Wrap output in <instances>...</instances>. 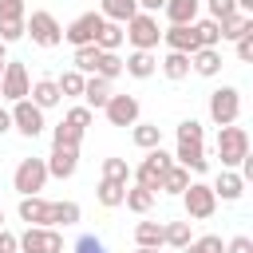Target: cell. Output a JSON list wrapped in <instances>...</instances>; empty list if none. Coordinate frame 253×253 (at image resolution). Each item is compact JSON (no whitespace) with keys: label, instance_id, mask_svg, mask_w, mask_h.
Instances as JSON below:
<instances>
[{"label":"cell","instance_id":"obj_16","mask_svg":"<svg viewBox=\"0 0 253 253\" xmlns=\"http://www.w3.org/2000/svg\"><path fill=\"white\" fill-rule=\"evenodd\" d=\"M162 43H166V51H182V55H194L198 51V40H194V28L190 24H170L162 32Z\"/></svg>","mask_w":253,"mask_h":253},{"label":"cell","instance_id":"obj_1","mask_svg":"<svg viewBox=\"0 0 253 253\" xmlns=\"http://www.w3.org/2000/svg\"><path fill=\"white\" fill-rule=\"evenodd\" d=\"M170 166H174V154L162 150V146H154V150H146V158H142L138 166H130V182L142 186V190H150V194H158V190H162V174H166Z\"/></svg>","mask_w":253,"mask_h":253},{"label":"cell","instance_id":"obj_2","mask_svg":"<svg viewBox=\"0 0 253 253\" xmlns=\"http://www.w3.org/2000/svg\"><path fill=\"white\" fill-rule=\"evenodd\" d=\"M217 158H221V170H237L245 158H249V130L245 126H217Z\"/></svg>","mask_w":253,"mask_h":253},{"label":"cell","instance_id":"obj_49","mask_svg":"<svg viewBox=\"0 0 253 253\" xmlns=\"http://www.w3.org/2000/svg\"><path fill=\"white\" fill-rule=\"evenodd\" d=\"M0 253H20V249H16V233H12V229H0Z\"/></svg>","mask_w":253,"mask_h":253},{"label":"cell","instance_id":"obj_5","mask_svg":"<svg viewBox=\"0 0 253 253\" xmlns=\"http://www.w3.org/2000/svg\"><path fill=\"white\" fill-rule=\"evenodd\" d=\"M206 111H210V123H213V126H233V123L241 119V91L229 87V83L217 87V91H210Z\"/></svg>","mask_w":253,"mask_h":253},{"label":"cell","instance_id":"obj_26","mask_svg":"<svg viewBox=\"0 0 253 253\" xmlns=\"http://www.w3.org/2000/svg\"><path fill=\"white\" fill-rule=\"evenodd\" d=\"M130 138H134V146H138V150H154V146H162V126H158V123H142V119H138V123L130 126Z\"/></svg>","mask_w":253,"mask_h":253},{"label":"cell","instance_id":"obj_3","mask_svg":"<svg viewBox=\"0 0 253 253\" xmlns=\"http://www.w3.org/2000/svg\"><path fill=\"white\" fill-rule=\"evenodd\" d=\"M123 40L130 43V51H154L158 40H162L158 16H150V12H134V16L123 24Z\"/></svg>","mask_w":253,"mask_h":253},{"label":"cell","instance_id":"obj_45","mask_svg":"<svg viewBox=\"0 0 253 253\" xmlns=\"http://www.w3.org/2000/svg\"><path fill=\"white\" fill-rule=\"evenodd\" d=\"M71 253H107V245H103L95 233H83V237L75 241V249H71Z\"/></svg>","mask_w":253,"mask_h":253},{"label":"cell","instance_id":"obj_29","mask_svg":"<svg viewBox=\"0 0 253 253\" xmlns=\"http://www.w3.org/2000/svg\"><path fill=\"white\" fill-rule=\"evenodd\" d=\"M194 28V40H198V47H221V28H217V20H194L190 24Z\"/></svg>","mask_w":253,"mask_h":253},{"label":"cell","instance_id":"obj_35","mask_svg":"<svg viewBox=\"0 0 253 253\" xmlns=\"http://www.w3.org/2000/svg\"><path fill=\"white\" fill-rule=\"evenodd\" d=\"M95 47H99V51H119V47H123V24H111V20H107V24L99 28V36H95Z\"/></svg>","mask_w":253,"mask_h":253},{"label":"cell","instance_id":"obj_17","mask_svg":"<svg viewBox=\"0 0 253 253\" xmlns=\"http://www.w3.org/2000/svg\"><path fill=\"white\" fill-rule=\"evenodd\" d=\"M190 71L202 75V79L221 75V47H198V51L190 55Z\"/></svg>","mask_w":253,"mask_h":253},{"label":"cell","instance_id":"obj_11","mask_svg":"<svg viewBox=\"0 0 253 253\" xmlns=\"http://www.w3.org/2000/svg\"><path fill=\"white\" fill-rule=\"evenodd\" d=\"M103 24H107V20H103L99 12H83V16H75V20L63 28V40H67L71 47H87V43H95V36H99Z\"/></svg>","mask_w":253,"mask_h":253},{"label":"cell","instance_id":"obj_23","mask_svg":"<svg viewBox=\"0 0 253 253\" xmlns=\"http://www.w3.org/2000/svg\"><path fill=\"white\" fill-rule=\"evenodd\" d=\"M83 217L79 202H51V213H47V229H67Z\"/></svg>","mask_w":253,"mask_h":253},{"label":"cell","instance_id":"obj_25","mask_svg":"<svg viewBox=\"0 0 253 253\" xmlns=\"http://www.w3.org/2000/svg\"><path fill=\"white\" fill-rule=\"evenodd\" d=\"M166 20L170 24H194L198 12H202V0H166Z\"/></svg>","mask_w":253,"mask_h":253},{"label":"cell","instance_id":"obj_37","mask_svg":"<svg viewBox=\"0 0 253 253\" xmlns=\"http://www.w3.org/2000/svg\"><path fill=\"white\" fill-rule=\"evenodd\" d=\"M83 79H87V75H79V71L71 67V71H63V75L55 79V87H59L63 99H83Z\"/></svg>","mask_w":253,"mask_h":253},{"label":"cell","instance_id":"obj_48","mask_svg":"<svg viewBox=\"0 0 253 253\" xmlns=\"http://www.w3.org/2000/svg\"><path fill=\"white\" fill-rule=\"evenodd\" d=\"M233 51H237V59H241V63H253V32H249V36H241V40L233 43Z\"/></svg>","mask_w":253,"mask_h":253},{"label":"cell","instance_id":"obj_8","mask_svg":"<svg viewBox=\"0 0 253 253\" xmlns=\"http://www.w3.org/2000/svg\"><path fill=\"white\" fill-rule=\"evenodd\" d=\"M16 249L20 253H63V233L47 225H28L24 233H16Z\"/></svg>","mask_w":253,"mask_h":253},{"label":"cell","instance_id":"obj_40","mask_svg":"<svg viewBox=\"0 0 253 253\" xmlns=\"http://www.w3.org/2000/svg\"><path fill=\"white\" fill-rule=\"evenodd\" d=\"M178 142H206V126L190 115V119H182L178 123Z\"/></svg>","mask_w":253,"mask_h":253},{"label":"cell","instance_id":"obj_4","mask_svg":"<svg viewBox=\"0 0 253 253\" xmlns=\"http://www.w3.org/2000/svg\"><path fill=\"white\" fill-rule=\"evenodd\" d=\"M24 36H32L36 47H59V43H63V24H59L51 12L36 8L32 16H24Z\"/></svg>","mask_w":253,"mask_h":253},{"label":"cell","instance_id":"obj_38","mask_svg":"<svg viewBox=\"0 0 253 253\" xmlns=\"http://www.w3.org/2000/svg\"><path fill=\"white\" fill-rule=\"evenodd\" d=\"M95 75H99V79H107V83H115V79L123 75V59H119V51H103V55H99Z\"/></svg>","mask_w":253,"mask_h":253},{"label":"cell","instance_id":"obj_46","mask_svg":"<svg viewBox=\"0 0 253 253\" xmlns=\"http://www.w3.org/2000/svg\"><path fill=\"white\" fill-rule=\"evenodd\" d=\"M16 40H24V20L0 24V43H16Z\"/></svg>","mask_w":253,"mask_h":253},{"label":"cell","instance_id":"obj_33","mask_svg":"<svg viewBox=\"0 0 253 253\" xmlns=\"http://www.w3.org/2000/svg\"><path fill=\"white\" fill-rule=\"evenodd\" d=\"M123 194H126V186L107 182V178H99V186H95V198H99L103 210H119V206H123Z\"/></svg>","mask_w":253,"mask_h":253},{"label":"cell","instance_id":"obj_47","mask_svg":"<svg viewBox=\"0 0 253 253\" xmlns=\"http://www.w3.org/2000/svg\"><path fill=\"white\" fill-rule=\"evenodd\" d=\"M225 253H253V237H249V233L229 237V241H225Z\"/></svg>","mask_w":253,"mask_h":253},{"label":"cell","instance_id":"obj_36","mask_svg":"<svg viewBox=\"0 0 253 253\" xmlns=\"http://www.w3.org/2000/svg\"><path fill=\"white\" fill-rule=\"evenodd\" d=\"M83 134H87V130H79V126H71V123L63 119L59 126H51V146H75V150H79V142H83Z\"/></svg>","mask_w":253,"mask_h":253},{"label":"cell","instance_id":"obj_41","mask_svg":"<svg viewBox=\"0 0 253 253\" xmlns=\"http://www.w3.org/2000/svg\"><path fill=\"white\" fill-rule=\"evenodd\" d=\"M24 16H28V4H24V0H0V24L24 20Z\"/></svg>","mask_w":253,"mask_h":253},{"label":"cell","instance_id":"obj_14","mask_svg":"<svg viewBox=\"0 0 253 253\" xmlns=\"http://www.w3.org/2000/svg\"><path fill=\"white\" fill-rule=\"evenodd\" d=\"M174 162L182 170H190V174H206L210 170V150H206V142H178Z\"/></svg>","mask_w":253,"mask_h":253},{"label":"cell","instance_id":"obj_50","mask_svg":"<svg viewBox=\"0 0 253 253\" xmlns=\"http://www.w3.org/2000/svg\"><path fill=\"white\" fill-rule=\"evenodd\" d=\"M134 4H138V12H150V16L166 8V0H134Z\"/></svg>","mask_w":253,"mask_h":253},{"label":"cell","instance_id":"obj_13","mask_svg":"<svg viewBox=\"0 0 253 253\" xmlns=\"http://www.w3.org/2000/svg\"><path fill=\"white\" fill-rule=\"evenodd\" d=\"M43 166H47V178H71L75 170H79V150L75 146H51V154L43 158Z\"/></svg>","mask_w":253,"mask_h":253},{"label":"cell","instance_id":"obj_55","mask_svg":"<svg viewBox=\"0 0 253 253\" xmlns=\"http://www.w3.org/2000/svg\"><path fill=\"white\" fill-rule=\"evenodd\" d=\"M0 229H4V210H0Z\"/></svg>","mask_w":253,"mask_h":253},{"label":"cell","instance_id":"obj_12","mask_svg":"<svg viewBox=\"0 0 253 253\" xmlns=\"http://www.w3.org/2000/svg\"><path fill=\"white\" fill-rule=\"evenodd\" d=\"M103 115H107V123H111V126H134V123H138V115H142V107H138V99H134V95H111V99H107V107H103Z\"/></svg>","mask_w":253,"mask_h":253},{"label":"cell","instance_id":"obj_34","mask_svg":"<svg viewBox=\"0 0 253 253\" xmlns=\"http://www.w3.org/2000/svg\"><path fill=\"white\" fill-rule=\"evenodd\" d=\"M99 47L95 43H87V47H75V55H71V67L79 71V75H95V67H99Z\"/></svg>","mask_w":253,"mask_h":253},{"label":"cell","instance_id":"obj_9","mask_svg":"<svg viewBox=\"0 0 253 253\" xmlns=\"http://www.w3.org/2000/svg\"><path fill=\"white\" fill-rule=\"evenodd\" d=\"M28 91H32L28 67L20 59H8L4 63V75H0V103H20V99H28Z\"/></svg>","mask_w":253,"mask_h":253},{"label":"cell","instance_id":"obj_24","mask_svg":"<svg viewBox=\"0 0 253 253\" xmlns=\"http://www.w3.org/2000/svg\"><path fill=\"white\" fill-rule=\"evenodd\" d=\"M158 71H162L170 83H182V79L190 75V55H182V51H166V55L158 59Z\"/></svg>","mask_w":253,"mask_h":253},{"label":"cell","instance_id":"obj_28","mask_svg":"<svg viewBox=\"0 0 253 253\" xmlns=\"http://www.w3.org/2000/svg\"><path fill=\"white\" fill-rule=\"evenodd\" d=\"M154 202H158V194H150V190H142V186H126V194H123V206H126L130 213H150Z\"/></svg>","mask_w":253,"mask_h":253},{"label":"cell","instance_id":"obj_31","mask_svg":"<svg viewBox=\"0 0 253 253\" xmlns=\"http://www.w3.org/2000/svg\"><path fill=\"white\" fill-rule=\"evenodd\" d=\"M190 241H194L190 221H166V225H162V245H170V249H186Z\"/></svg>","mask_w":253,"mask_h":253},{"label":"cell","instance_id":"obj_20","mask_svg":"<svg viewBox=\"0 0 253 253\" xmlns=\"http://www.w3.org/2000/svg\"><path fill=\"white\" fill-rule=\"evenodd\" d=\"M123 71H126L130 79H150V75L158 71V55H154V51H130V55L123 59Z\"/></svg>","mask_w":253,"mask_h":253},{"label":"cell","instance_id":"obj_52","mask_svg":"<svg viewBox=\"0 0 253 253\" xmlns=\"http://www.w3.org/2000/svg\"><path fill=\"white\" fill-rule=\"evenodd\" d=\"M237 4V12H245V16H253V0H233Z\"/></svg>","mask_w":253,"mask_h":253},{"label":"cell","instance_id":"obj_42","mask_svg":"<svg viewBox=\"0 0 253 253\" xmlns=\"http://www.w3.org/2000/svg\"><path fill=\"white\" fill-rule=\"evenodd\" d=\"M190 245H194L198 253H225V241H221L217 233H202V237H194Z\"/></svg>","mask_w":253,"mask_h":253},{"label":"cell","instance_id":"obj_10","mask_svg":"<svg viewBox=\"0 0 253 253\" xmlns=\"http://www.w3.org/2000/svg\"><path fill=\"white\" fill-rule=\"evenodd\" d=\"M12 126L24 134V138H40L43 134V126H47V119H43V111L32 103V99H20V103H12Z\"/></svg>","mask_w":253,"mask_h":253},{"label":"cell","instance_id":"obj_39","mask_svg":"<svg viewBox=\"0 0 253 253\" xmlns=\"http://www.w3.org/2000/svg\"><path fill=\"white\" fill-rule=\"evenodd\" d=\"M103 178H107V182H119V186H130V166H126V158H103Z\"/></svg>","mask_w":253,"mask_h":253},{"label":"cell","instance_id":"obj_44","mask_svg":"<svg viewBox=\"0 0 253 253\" xmlns=\"http://www.w3.org/2000/svg\"><path fill=\"white\" fill-rule=\"evenodd\" d=\"M206 12H210V20H225L237 12V4L233 0H206Z\"/></svg>","mask_w":253,"mask_h":253},{"label":"cell","instance_id":"obj_15","mask_svg":"<svg viewBox=\"0 0 253 253\" xmlns=\"http://www.w3.org/2000/svg\"><path fill=\"white\" fill-rule=\"evenodd\" d=\"M210 190H213L217 202H237V198L245 194V178H241L237 170H217V178L210 182Z\"/></svg>","mask_w":253,"mask_h":253},{"label":"cell","instance_id":"obj_21","mask_svg":"<svg viewBox=\"0 0 253 253\" xmlns=\"http://www.w3.org/2000/svg\"><path fill=\"white\" fill-rule=\"evenodd\" d=\"M28 99H32L40 111H51V107H59V103H63V95H59L55 79H36V83H32V91H28Z\"/></svg>","mask_w":253,"mask_h":253},{"label":"cell","instance_id":"obj_18","mask_svg":"<svg viewBox=\"0 0 253 253\" xmlns=\"http://www.w3.org/2000/svg\"><path fill=\"white\" fill-rule=\"evenodd\" d=\"M111 95H115V91H111L107 79H99V75H87V79H83V107H87V111H103Z\"/></svg>","mask_w":253,"mask_h":253},{"label":"cell","instance_id":"obj_51","mask_svg":"<svg viewBox=\"0 0 253 253\" xmlns=\"http://www.w3.org/2000/svg\"><path fill=\"white\" fill-rule=\"evenodd\" d=\"M8 130H12V115L0 107V134H8Z\"/></svg>","mask_w":253,"mask_h":253},{"label":"cell","instance_id":"obj_53","mask_svg":"<svg viewBox=\"0 0 253 253\" xmlns=\"http://www.w3.org/2000/svg\"><path fill=\"white\" fill-rule=\"evenodd\" d=\"M4 63H8V43H0V75H4Z\"/></svg>","mask_w":253,"mask_h":253},{"label":"cell","instance_id":"obj_30","mask_svg":"<svg viewBox=\"0 0 253 253\" xmlns=\"http://www.w3.org/2000/svg\"><path fill=\"white\" fill-rule=\"evenodd\" d=\"M134 245L138 249H162V221H138L134 225Z\"/></svg>","mask_w":253,"mask_h":253},{"label":"cell","instance_id":"obj_7","mask_svg":"<svg viewBox=\"0 0 253 253\" xmlns=\"http://www.w3.org/2000/svg\"><path fill=\"white\" fill-rule=\"evenodd\" d=\"M182 206H186V221H210L217 213V198H213L210 182H190L182 194Z\"/></svg>","mask_w":253,"mask_h":253},{"label":"cell","instance_id":"obj_43","mask_svg":"<svg viewBox=\"0 0 253 253\" xmlns=\"http://www.w3.org/2000/svg\"><path fill=\"white\" fill-rule=\"evenodd\" d=\"M63 119H67V123H71V126H79V130H87V126H91V123H95V111H87V107H83V103H79V107H71V111H67V115H63Z\"/></svg>","mask_w":253,"mask_h":253},{"label":"cell","instance_id":"obj_27","mask_svg":"<svg viewBox=\"0 0 253 253\" xmlns=\"http://www.w3.org/2000/svg\"><path fill=\"white\" fill-rule=\"evenodd\" d=\"M134 12H138L134 0H99V16L111 20V24H126Z\"/></svg>","mask_w":253,"mask_h":253},{"label":"cell","instance_id":"obj_19","mask_svg":"<svg viewBox=\"0 0 253 253\" xmlns=\"http://www.w3.org/2000/svg\"><path fill=\"white\" fill-rule=\"evenodd\" d=\"M16 213H20V221H28V225H47L51 202H47V198H40V194H32V198H20Z\"/></svg>","mask_w":253,"mask_h":253},{"label":"cell","instance_id":"obj_32","mask_svg":"<svg viewBox=\"0 0 253 253\" xmlns=\"http://www.w3.org/2000/svg\"><path fill=\"white\" fill-rule=\"evenodd\" d=\"M186 186H190V170H182V166L174 162V166L162 174V190H158V194H174V198H182Z\"/></svg>","mask_w":253,"mask_h":253},{"label":"cell","instance_id":"obj_6","mask_svg":"<svg viewBox=\"0 0 253 253\" xmlns=\"http://www.w3.org/2000/svg\"><path fill=\"white\" fill-rule=\"evenodd\" d=\"M47 186V166H43V158H20L16 162V170H12V190L20 194V198H32V194H40Z\"/></svg>","mask_w":253,"mask_h":253},{"label":"cell","instance_id":"obj_54","mask_svg":"<svg viewBox=\"0 0 253 253\" xmlns=\"http://www.w3.org/2000/svg\"><path fill=\"white\" fill-rule=\"evenodd\" d=\"M134 253H158V249H134Z\"/></svg>","mask_w":253,"mask_h":253},{"label":"cell","instance_id":"obj_22","mask_svg":"<svg viewBox=\"0 0 253 253\" xmlns=\"http://www.w3.org/2000/svg\"><path fill=\"white\" fill-rule=\"evenodd\" d=\"M217 28H221V43H225V40H229V43H237L241 36H249V32H253V16H245V12H233V16L217 20Z\"/></svg>","mask_w":253,"mask_h":253}]
</instances>
